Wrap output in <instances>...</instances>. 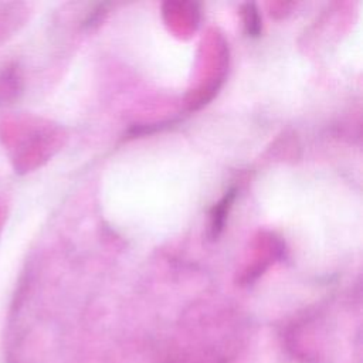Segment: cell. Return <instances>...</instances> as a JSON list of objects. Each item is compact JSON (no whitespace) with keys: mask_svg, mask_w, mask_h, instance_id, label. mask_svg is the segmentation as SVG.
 Listing matches in <instances>:
<instances>
[{"mask_svg":"<svg viewBox=\"0 0 363 363\" xmlns=\"http://www.w3.org/2000/svg\"><path fill=\"white\" fill-rule=\"evenodd\" d=\"M27 6L17 1H0V45L7 43L24 24Z\"/></svg>","mask_w":363,"mask_h":363,"instance_id":"obj_1","label":"cell"},{"mask_svg":"<svg viewBox=\"0 0 363 363\" xmlns=\"http://www.w3.org/2000/svg\"><path fill=\"white\" fill-rule=\"evenodd\" d=\"M23 92L21 68L14 61L0 64V108L11 104Z\"/></svg>","mask_w":363,"mask_h":363,"instance_id":"obj_2","label":"cell"},{"mask_svg":"<svg viewBox=\"0 0 363 363\" xmlns=\"http://www.w3.org/2000/svg\"><path fill=\"white\" fill-rule=\"evenodd\" d=\"M235 196V190L231 189L228 190L224 197L213 207V211H211V224H210V234H211V238H217L224 227V223H225V217H227V213H228V208L233 203V199Z\"/></svg>","mask_w":363,"mask_h":363,"instance_id":"obj_3","label":"cell"},{"mask_svg":"<svg viewBox=\"0 0 363 363\" xmlns=\"http://www.w3.org/2000/svg\"><path fill=\"white\" fill-rule=\"evenodd\" d=\"M242 16H244V24L248 35L257 37L261 33V18L258 14V10L254 3H245L242 6Z\"/></svg>","mask_w":363,"mask_h":363,"instance_id":"obj_4","label":"cell"},{"mask_svg":"<svg viewBox=\"0 0 363 363\" xmlns=\"http://www.w3.org/2000/svg\"><path fill=\"white\" fill-rule=\"evenodd\" d=\"M7 220V206L0 201V235H1V231L4 228V223Z\"/></svg>","mask_w":363,"mask_h":363,"instance_id":"obj_5","label":"cell"}]
</instances>
